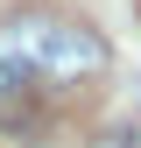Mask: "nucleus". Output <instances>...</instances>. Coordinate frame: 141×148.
Here are the masks:
<instances>
[{"mask_svg": "<svg viewBox=\"0 0 141 148\" xmlns=\"http://www.w3.org/2000/svg\"><path fill=\"white\" fill-rule=\"evenodd\" d=\"M0 49L42 92L49 85H85V78L106 71V42L92 28H78V21H57V14H21V21H7L0 28Z\"/></svg>", "mask_w": 141, "mask_h": 148, "instance_id": "f257e3e1", "label": "nucleus"}]
</instances>
